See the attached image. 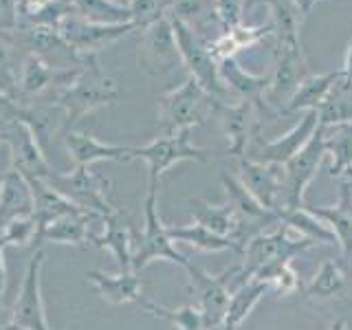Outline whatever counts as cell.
Wrapping results in <instances>:
<instances>
[{
	"mask_svg": "<svg viewBox=\"0 0 352 330\" xmlns=\"http://www.w3.org/2000/svg\"><path fill=\"white\" fill-rule=\"evenodd\" d=\"M121 97H124L121 88L117 86L113 77L104 73L99 58L95 55V58L88 60V64L80 71V75L55 95V102L64 108L66 119H69V130H71L77 121L84 119L86 115L95 113L99 108L117 104Z\"/></svg>",
	"mask_w": 352,
	"mask_h": 330,
	"instance_id": "6da1fadb",
	"label": "cell"
},
{
	"mask_svg": "<svg viewBox=\"0 0 352 330\" xmlns=\"http://www.w3.org/2000/svg\"><path fill=\"white\" fill-rule=\"evenodd\" d=\"M216 104L218 99L205 93L194 77H187L181 86L159 97V124L163 126L165 135L194 130L214 117Z\"/></svg>",
	"mask_w": 352,
	"mask_h": 330,
	"instance_id": "7a4b0ae2",
	"label": "cell"
},
{
	"mask_svg": "<svg viewBox=\"0 0 352 330\" xmlns=\"http://www.w3.org/2000/svg\"><path fill=\"white\" fill-rule=\"evenodd\" d=\"M42 181H47L55 192H60L66 201H71L82 212L106 218L115 212V205L108 201V192L113 183L106 176L91 170V165H75V170L69 174L49 172Z\"/></svg>",
	"mask_w": 352,
	"mask_h": 330,
	"instance_id": "3957f363",
	"label": "cell"
},
{
	"mask_svg": "<svg viewBox=\"0 0 352 330\" xmlns=\"http://www.w3.org/2000/svg\"><path fill=\"white\" fill-rule=\"evenodd\" d=\"M132 161L141 159L148 165V190H159L161 176L168 172L172 165L181 161H196L209 163V152L192 143V130L172 132V135H161L148 146H132Z\"/></svg>",
	"mask_w": 352,
	"mask_h": 330,
	"instance_id": "277c9868",
	"label": "cell"
},
{
	"mask_svg": "<svg viewBox=\"0 0 352 330\" xmlns=\"http://www.w3.org/2000/svg\"><path fill=\"white\" fill-rule=\"evenodd\" d=\"M159 190H148L146 201H143V234L139 236V245L132 253V271L139 273L148 267V264L165 260L172 264L187 269V256L174 247V240L168 234V227L163 225L161 214H159Z\"/></svg>",
	"mask_w": 352,
	"mask_h": 330,
	"instance_id": "5b68a950",
	"label": "cell"
},
{
	"mask_svg": "<svg viewBox=\"0 0 352 330\" xmlns=\"http://www.w3.org/2000/svg\"><path fill=\"white\" fill-rule=\"evenodd\" d=\"M170 22H172V29L176 36V44H179V51H181V60L185 62L187 71H190V77H194V80L201 84L203 91L209 93L214 99L229 104L227 102L229 91L223 84V80H220L218 60L212 53V49H209L203 40H198L190 29L183 27L179 20L170 18Z\"/></svg>",
	"mask_w": 352,
	"mask_h": 330,
	"instance_id": "8992f818",
	"label": "cell"
},
{
	"mask_svg": "<svg viewBox=\"0 0 352 330\" xmlns=\"http://www.w3.org/2000/svg\"><path fill=\"white\" fill-rule=\"evenodd\" d=\"M326 157V143H324V128L317 126L311 141L295 154V157L282 165L284 168V190H282V212L284 209L304 207V196L308 185L317 176L319 165Z\"/></svg>",
	"mask_w": 352,
	"mask_h": 330,
	"instance_id": "52a82bcc",
	"label": "cell"
},
{
	"mask_svg": "<svg viewBox=\"0 0 352 330\" xmlns=\"http://www.w3.org/2000/svg\"><path fill=\"white\" fill-rule=\"evenodd\" d=\"M11 33H14V38L22 47V51L38 55V58H42L47 64H51L53 69H60V71L84 69L88 60L95 58V55L82 58V55L62 38V33L53 27H18Z\"/></svg>",
	"mask_w": 352,
	"mask_h": 330,
	"instance_id": "ba28073f",
	"label": "cell"
},
{
	"mask_svg": "<svg viewBox=\"0 0 352 330\" xmlns=\"http://www.w3.org/2000/svg\"><path fill=\"white\" fill-rule=\"evenodd\" d=\"M311 247H313L311 240L297 236L291 227L280 223L278 229L264 231V234L249 240L240 253L242 256L240 262L245 264V269L256 278V273L267 267V264L275 260H293L297 253H302Z\"/></svg>",
	"mask_w": 352,
	"mask_h": 330,
	"instance_id": "9c48e42d",
	"label": "cell"
},
{
	"mask_svg": "<svg viewBox=\"0 0 352 330\" xmlns=\"http://www.w3.org/2000/svg\"><path fill=\"white\" fill-rule=\"evenodd\" d=\"M3 143L9 148V170L18 172L25 179H44L51 168L47 154L42 152L31 130L16 115L3 117Z\"/></svg>",
	"mask_w": 352,
	"mask_h": 330,
	"instance_id": "30bf717a",
	"label": "cell"
},
{
	"mask_svg": "<svg viewBox=\"0 0 352 330\" xmlns=\"http://www.w3.org/2000/svg\"><path fill=\"white\" fill-rule=\"evenodd\" d=\"M278 64L273 75H269V88L264 95V110L273 115H284L286 104L300 88L308 75V64L302 47H284L278 49Z\"/></svg>",
	"mask_w": 352,
	"mask_h": 330,
	"instance_id": "8fae6325",
	"label": "cell"
},
{
	"mask_svg": "<svg viewBox=\"0 0 352 330\" xmlns=\"http://www.w3.org/2000/svg\"><path fill=\"white\" fill-rule=\"evenodd\" d=\"M137 60L139 69L152 77L174 71V66L181 60V51L170 18H161L154 25L141 29Z\"/></svg>",
	"mask_w": 352,
	"mask_h": 330,
	"instance_id": "7c38bea8",
	"label": "cell"
},
{
	"mask_svg": "<svg viewBox=\"0 0 352 330\" xmlns=\"http://www.w3.org/2000/svg\"><path fill=\"white\" fill-rule=\"evenodd\" d=\"M42 264L44 251H36L22 280L20 295L9 311V322L14 330H51L42 302Z\"/></svg>",
	"mask_w": 352,
	"mask_h": 330,
	"instance_id": "4fadbf2b",
	"label": "cell"
},
{
	"mask_svg": "<svg viewBox=\"0 0 352 330\" xmlns=\"http://www.w3.org/2000/svg\"><path fill=\"white\" fill-rule=\"evenodd\" d=\"M260 113L262 108L247 99H242L240 104H216L214 117L229 139V154H234L236 159L245 157L253 137L260 135Z\"/></svg>",
	"mask_w": 352,
	"mask_h": 330,
	"instance_id": "5bb4252c",
	"label": "cell"
},
{
	"mask_svg": "<svg viewBox=\"0 0 352 330\" xmlns=\"http://www.w3.org/2000/svg\"><path fill=\"white\" fill-rule=\"evenodd\" d=\"M58 31L82 58H91V55H97L110 44L126 38L128 33L135 31V25L132 22H126V25H99V22H88L80 16H71L62 22Z\"/></svg>",
	"mask_w": 352,
	"mask_h": 330,
	"instance_id": "9a60e30c",
	"label": "cell"
},
{
	"mask_svg": "<svg viewBox=\"0 0 352 330\" xmlns=\"http://www.w3.org/2000/svg\"><path fill=\"white\" fill-rule=\"evenodd\" d=\"M14 115L31 130L33 139L38 141L44 154L55 137H64L69 132V119L55 99H33V102L16 104Z\"/></svg>",
	"mask_w": 352,
	"mask_h": 330,
	"instance_id": "2e32d148",
	"label": "cell"
},
{
	"mask_svg": "<svg viewBox=\"0 0 352 330\" xmlns=\"http://www.w3.org/2000/svg\"><path fill=\"white\" fill-rule=\"evenodd\" d=\"M317 126H319L317 110H308V113H304V117L300 119V124H295L280 139L262 141L260 135L253 137L251 143H253V148H256V154H253L251 161H258L264 165H286L308 141H311Z\"/></svg>",
	"mask_w": 352,
	"mask_h": 330,
	"instance_id": "e0dca14e",
	"label": "cell"
},
{
	"mask_svg": "<svg viewBox=\"0 0 352 330\" xmlns=\"http://www.w3.org/2000/svg\"><path fill=\"white\" fill-rule=\"evenodd\" d=\"M240 183L247 187L256 201L269 212L280 216L282 212V190H284V168L282 165H264L251 161L249 157L238 159Z\"/></svg>",
	"mask_w": 352,
	"mask_h": 330,
	"instance_id": "ac0fdd59",
	"label": "cell"
},
{
	"mask_svg": "<svg viewBox=\"0 0 352 330\" xmlns=\"http://www.w3.org/2000/svg\"><path fill=\"white\" fill-rule=\"evenodd\" d=\"M187 273H190V289L198 300V308L205 317V328L216 330L223 328L227 306H229V293L223 284H220L218 275H209L198 264H187Z\"/></svg>",
	"mask_w": 352,
	"mask_h": 330,
	"instance_id": "d6986e66",
	"label": "cell"
},
{
	"mask_svg": "<svg viewBox=\"0 0 352 330\" xmlns=\"http://www.w3.org/2000/svg\"><path fill=\"white\" fill-rule=\"evenodd\" d=\"M333 229L337 245L341 247V260L352 258V181L339 179V203L337 205H306Z\"/></svg>",
	"mask_w": 352,
	"mask_h": 330,
	"instance_id": "ffe728a7",
	"label": "cell"
},
{
	"mask_svg": "<svg viewBox=\"0 0 352 330\" xmlns=\"http://www.w3.org/2000/svg\"><path fill=\"white\" fill-rule=\"evenodd\" d=\"M168 16L179 20L183 27L190 29L207 47H212L220 38L216 36V31L225 33L216 11V0H174Z\"/></svg>",
	"mask_w": 352,
	"mask_h": 330,
	"instance_id": "44dd1931",
	"label": "cell"
},
{
	"mask_svg": "<svg viewBox=\"0 0 352 330\" xmlns=\"http://www.w3.org/2000/svg\"><path fill=\"white\" fill-rule=\"evenodd\" d=\"M132 242H135V231H132L128 214L121 212V209H115L113 214L104 218V231L93 236L91 245L113 253V258L119 264V271L126 273L132 271V253H135Z\"/></svg>",
	"mask_w": 352,
	"mask_h": 330,
	"instance_id": "7402d4cb",
	"label": "cell"
},
{
	"mask_svg": "<svg viewBox=\"0 0 352 330\" xmlns=\"http://www.w3.org/2000/svg\"><path fill=\"white\" fill-rule=\"evenodd\" d=\"M64 139V148L69 152L75 165H93L99 161H132V146H113V143H102L93 135L86 132L69 130Z\"/></svg>",
	"mask_w": 352,
	"mask_h": 330,
	"instance_id": "603a6c76",
	"label": "cell"
},
{
	"mask_svg": "<svg viewBox=\"0 0 352 330\" xmlns=\"http://www.w3.org/2000/svg\"><path fill=\"white\" fill-rule=\"evenodd\" d=\"M251 3H264L271 9V42L275 51L284 47H302V22L304 14L295 0H251Z\"/></svg>",
	"mask_w": 352,
	"mask_h": 330,
	"instance_id": "cb8c5ba5",
	"label": "cell"
},
{
	"mask_svg": "<svg viewBox=\"0 0 352 330\" xmlns=\"http://www.w3.org/2000/svg\"><path fill=\"white\" fill-rule=\"evenodd\" d=\"M86 278L91 282L99 297H102L104 302L108 304H115V306H121V304H141V291H143V284L139 280V273L135 271H126V273H117V275H110V273H104L99 269H91L86 271Z\"/></svg>",
	"mask_w": 352,
	"mask_h": 330,
	"instance_id": "d4e9b609",
	"label": "cell"
},
{
	"mask_svg": "<svg viewBox=\"0 0 352 330\" xmlns=\"http://www.w3.org/2000/svg\"><path fill=\"white\" fill-rule=\"evenodd\" d=\"M27 183H29L31 194H33V218H36V227H38V234H36V245H38L42 231L47 229L51 223L60 220L62 216L82 212V209L75 207L71 201H66V198L60 192H55L47 181L27 179Z\"/></svg>",
	"mask_w": 352,
	"mask_h": 330,
	"instance_id": "484cf974",
	"label": "cell"
},
{
	"mask_svg": "<svg viewBox=\"0 0 352 330\" xmlns=\"http://www.w3.org/2000/svg\"><path fill=\"white\" fill-rule=\"evenodd\" d=\"M33 216V194L25 176L7 170L0 181V234L16 218Z\"/></svg>",
	"mask_w": 352,
	"mask_h": 330,
	"instance_id": "4316f807",
	"label": "cell"
},
{
	"mask_svg": "<svg viewBox=\"0 0 352 330\" xmlns=\"http://www.w3.org/2000/svg\"><path fill=\"white\" fill-rule=\"evenodd\" d=\"M218 73L223 84L227 86V91L231 88V91L238 93L242 99L258 104L264 110V95H267V88H269V75H253L245 71L236 62L234 55L218 60Z\"/></svg>",
	"mask_w": 352,
	"mask_h": 330,
	"instance_id": "83f0119b",
	"label": "cell"
},
{
	"mask_svg": "<svg viewBox=\"0 0 352 330\" xmlns=\"http://www.w3.org/2000/svg\"><path fill=\"white\" fill-rule=\"evenodd\" d=\"M95 220H104V218L86 214V212H75L69 216H62L60 220H55V223H51L47 229L42 231L38 242L49 240V242H55V245L86 247L93 242L95 231L91 229V225L95 223Z\"/></svg>",
	"mask_w": 352,
	"mask_h": 330,
	"instance_id": "f1b7e54d",
	"label": "cell"
},
{
	"mask_svg": "<svg viewBox=\"0 0 352 330\" xmlns=\"http://www.w3.org/2000/svg\"><path fill=\"white\" fill-rule=\"evenodd\" d=\"M341 80V69L339 71H328L322 75H308L306 80L300 84V88L291 97V102L286 104L284 115L289 113H308V110H319L333 93V88Z\"/></svg>",
	"mask_w": 352,
	"mask_h": 330,
	"instance_id": "f546056e",
	"label": "cell"
},
{
	"mask_svg": "<svg viewBox=\"0 0 352 330\" xmlns=\"http://www.w3.org/2000/svg\"><path fill=\"white\" fill-rule=\"evenodd\" d=\"M223 187L227 196V205L234 209V214L249 223H264V225H280V216L262 207L256 198L249 194V190L240 183V179L231 174H223Z\"/></svg>",
	"mask_w": 352,
	"mask_h": 330,
	"instance_id": "4dcf8cb0",
	"label": "cell"
},
{
	"mask_svg": "<svg viewBox=\"0 0 352 330\" xmlns=\"http://www.w3.org/2000/svg\"><path fill=\"white\" fill-rule=\"evenodd\" d=\"M346 286H348L346 262L326 260L304 289V297L306 300H317V302L333 300V297H339L346 291Z\"/></svg>",
	"mask_w": 352,
	"mask_h": 330,
	"instance_id": "1f68e13d",
	"label": "cell"
},
{
	"mask_svg": "<svg viewBox=\"0 0 352 330\" xmlns=\"http://www.w3.org/2000/svg\"><path fill=\"white\" fill-rule=\"evenodd\" d=\"M280 223L291 227L297 236L311 240L313 245H335L337 242L333 229H330L322 218H317L306 205L280 212Z\"/></svg>",
	"mask_w": 352,
	"mask_h": 330,
	"instance_id": "d6a6232c",
	"label": "cell"
},
{
	"mask_svg": "<svg viewBox=\"0 0 352 330\" xmlns=\"http://www.w3.org/2000/svg\"><path fill=\"white\" fill-rule=\"evenodd\" d=\"M324 143H326V154L333 157V165L328 170L330 176L333 179H344L352 170V124L324 128Z\"/></svg>",
	"mask_w": 352,
	"mask_h": 330,
	"instance_id": "836d02e7",
	"label": "cell"
},
{
	"mask_svg": "<svg viewBox=\"0 0 352 330\" xmlns=\"http://www.w3.org/2000/svg\"><path fill=\"white\" fill-rule=\"evenodd\" d=\"M267 293H269V286L260 280H256V278H253L251 282H247L242 289H238L234 295L229 297L223 330H238Z\"/></svg>",
	"mask_w": 352,
	"mask_h": 330,
	"instance_id": "e575fe53",
	"label": "cell"
},
{
	"mask_svg": "<svg viewBox=\"0 0 352 330\" xmlns=\"http://www.w3.org/2000/svg\"><path fill=\"white\" fill-rule=\"evenodd\" d=\"M168 234L174 242H181V245H190L198 251H207V253H218V251H236L238 247L234 245V240H229L225 236H218L214 231H209L203 225H183V227H168Z\"/></svg>",
	"mask_w": 352,
	"mask_h": 330,
	"instance_id": "d590c367",
	"label": "cell"
},
{
	"mask_svg": "<svg viewBox=\"0 0 352 330\" xmlns=\"http://www.w3.org/2000/svg\"><path fill=\"white\" fill-rule=\"evenodd\" d=\"M187 205H190V214L194 216V223L231 240V234H234V227H236V214L227 203L212 205L203 201V198H192V201H187Z\"/></svg>",
	"mask_w": 352,
	"mask_h": 330,
	"instance_id": "8d00e7d4",
	"label": "cell"
},
{
	"mask_svg": "<svg viewBox=\"0 0 352 330\" xmlns=\"http://www.w3.org/2000/svg\"><path fill=\"white\" fill-rule=\"evenodd\" d=\"M319 126L330 128L339 124H352V82L339 80L324 106L317 110Z\"/></svg>",
	"mask_w": 352,
	"mask_h": 330,
	"instance_id": "74e56055",
	"label": "cell"
},
{
	"mask_svg": "<svg viewBox=\"0 0 352 330\" xmlns=\"http://www.w3.org/2000/svg\"><path fill=\"white\" fill-rule=\"evenodd\" d=\"M18 49H22L16 42L11 31H0V91H5L11 99L18 102V75H20V64L18 60Z\"/></svg>",
	"mask_w": 352,
	"mask_h": 330,
	"instance_id": "f35d334b",
	"label": "cell"
},
{
	"mask_svg": "<svg viewBox=\"0 0 352 330\" xmlns=\"http://www.w3.org/2000/svg\"><path fill=\"white\" fill-rule=\"evenodd\" d=\"M256 280L264 282L275 295H295L300 293V278L293 269L291 260H275L256 273Z\"/></svg>",
	"mask_w": 352,
	"mask_h": 330,
	"instance_id": "ab89813d",
	"label": "cell"
},
{
	"mask_svg": "<svg viewBox=\"0 0 352 330\" xmlns=\"http://www.w3.org/2000/svg\"><path fill=\"white\" fill-rule=\"evenodd\" d=\"M146 311H150L152 315H157L165 322H170L176 330H207L205 328V317L201 313V308L196 304H185L181 308H163L154 302H148V300H141V304Z\"/></svg>",
	"mask_w": 352,
	"mask_h": 330,
	"instance_id": "60d3db41",
	"label": "cell"
},
{
	"mask_svg": "<svg viewBox=\"0 0 352 330\" xmlns=\"http://www.w3.org/2000/svg\"><path fill=\"white\" fill-rule=\"evenodd\" d=\"M174 0H130V22L135 29H146L161 18H168Z\"/></svg>",
	"mask_w": 352,
	"mask_h": 330,
	"instance_id": "b9f144b4",
	"label": "cell"
},
{
	"mask_svg": "<svg viewBox=\"0 0 352 330\" xmlns=\"http://www.w3.org/2000/svg\"><path fill=\"white\" fill-rule=\"evenodd\" d=\"M36 234H38L36 218L22 216L5 227V231L0 234V240H3L7 247H14V245L22 247V245H29V242H36Z\"/></svg>",
	"mask_w": 352,
	"mask_h": 330,
	"instance_id": "7bdbcfd3",
	"label": "cell"
},
{
	"mask_svg": "<svg viewBox=\"0 0 352 330\" xmlns=\"http://www.w3.org/2000/svg\"><path fill=\"white\" fill-rule=\"evenodd\" d=\"M247 5V0H216V11L225 31L242 25V11H245Z\"/></svg>",
	"mask_w": 352,
	"mask_h": 330,
	"instance_id": "ee69618b",
	"label": "cell"
},
{
	"mask_svg": "<svg viewBox=\"0 0 352 330\" xmlns=\"http://www.w3.org/2000/svg\"><path fill=\"white\" fill-rule=\"evenodd\" d=\"M18 29V0H0V31Z\"/></svg>",
	"mask_w": 352,
	"mask_h": 330,
	"instance_id": "f6af8a7d",
	"label": "cell"
},
{
	"mask_svg": "<svg viewBox=\"0 0 352 330\" xmlns=\"http://www.w3.org/2000/svg\"><path fill=\"white\" fill-rule=\"evenodd\" d=\"M5 249L7 245L0 240V304H5V286H7V267H5Z\"/></svg>",
	"mask_w": 352,
	"mask_h": 330,
	"instance_id": "bcb514c9",
	"label": "cell"
},
{
	"mask_svg": "<svg viewBox=\"0 0 352 330\" xmlns=\"http://www.w3.org/2000/svg\"><path fill=\"white\" fill-rule=\"evenodd\" d=\"M341 80H344V82H352V40L348 44L344 66H341Z\"/></svg>",
	"mask_w": 352,
	"mask_h": 330,
	"instance_id": "7dc6e473",
	"label": "cell"
},
{
	"mask_svg": "<svg viewBox=\"0 0 352 330\" xmlns=\"http://www.w3.org/2000/svg\"><path fill=\"white\" fill-rule=\"evenodd\" d=\"M16 104V99H11L5 91H0V115H14Z\"/></svg>",
	"mask_w": 352,
	"mask_h": 330,
	"instance_id": "c3c4849f",
	"label": "cell"
},
{
	"mask_svg": "<svg viewBox=\"0 0 352 330\" xmlns=\"http://www.w3.org/2000/svg\"><path fill=\"white\" fill-rule=\"evenodd\" d=\"M295 3H297V7H300L302 14L308 16V14H311V9H313L317 3H322V0H295Z\"/></svg>",
	"mask_w": 352,
	"mask_h": 330,
	"instance_id": "681fc988",
	"label": "cell"
},
{
	"mask_svg": "<svg viewBox=\"0 0 352 330\" xmlns=\"http://www.w3.org/2000/svg\"><path fill=\"white\" fill-rule=\"evenodd\" d=\"M0 330H14L9 322V311H5V304H0Z\"/></svg>",
	"mask_w": 352,
	"mask_h": 330,
	"instance_id": "f907efd6",
	"label": "cell"
},
{
	"mask_svg": "<svg viewBox=\"0 0 352 330\" xmlns=\"http://www.w3.org/2000/svg\"><path fill=\"white\" fill-rule=\"evenodd\" d=\"M328 330H348L346 319H335V322L328 326Z\"/></svg>",
	"mask_w": 352,
	"mask_h": 330,
	"instance_id": "816d5d0a",
	"label": "cell"
},
{
	"mask_svg": "<svg viewBox=\"0 0 352 330\" xmlns=\"http://www.w3.org/2000/svg\"><path fill=\"white\" fill-rule=\"evenodd\" d=\"M113 3H117V5H124V7H128V5H130V0H113Z\"/></svg>",
	"mask_w": 352,
	"mask_h": 330,
	"instance_id": "f5cc1de1",
	"label": "cell"
},
{
	"mask_svg": "<svg viewBox=\"0 0 352 330\" xmlns=\"http://www.w3.org/2000/svg\"><path fill=\"white\" fill-rule=\"evenodd\" d=\"M3 117L5 115H0V130H3ZM0 143H3V135H0Z\"/></svg>",
	"mask_w": 352,
	"mask_h": 330,
	"instance_id": "db71d44e",
	"label": "cell"
},
{
	"mask_svg": "<svg viewBox=\"0 0 352 330\" xmlns=\"http://www.w3.org/2000/svg\"><path fill=\"white\" fill-rule=\"evenodd\" d=\"M346 179H350V181H352V170H350V172L346 174Z\"/></svg>",
	"mask_w": 352,
	"mask_h": 330,
	"instance_id": "11a10c76",
	"label": "cell"
},
{
	"mask_svg": "<svg viewBox=\"0 0 352 330\" xmlns=\"http://www.w3.org/2000/svg\"><path fill=\"white\" fill-rule=\"evenodd\" d=\"M3 174H5V172H0V176H3Z\"/></svg>",
	"mask_w": 352,
	"mask_h": 330,
	"instance_id": "9f6ffc18",
	"label": "cell"
},
{
	"mask_svg": "<svg viewBox=\"0 0 352 330\" xmlns=\"http://www.w3.org/2000/svg\"><path fill=\"white\" fill-rule=\"evenodd\" d=\"M0 181H3V176H0Z\"/></svg>",
	"mask_w": 352,
	"mask_h": 330,
	"instance_id": "6f0895ef",
	"label": "cell"
},
{
	"mask_svg": "<svg viewBox=\"0 0 352 330\" xmlns=\"http://www.w3.org/2000/svg\"><path fill=\"white\" fill-rule=\"evenodd\" d=\"M247 3H251V0H247Z\"/></svg>",
	"mask_w": 352,
	"mask_h": 330,
	"instance_id": "680465c9",
	"label": "cell"
}]
</instances>
